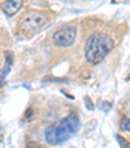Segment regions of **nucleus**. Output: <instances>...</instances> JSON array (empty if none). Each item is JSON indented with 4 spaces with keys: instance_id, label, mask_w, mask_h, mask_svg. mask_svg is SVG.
<instances>
[{
    "instance_id": "f257e3e1",
    "label": "nucleus",
    "mask_w": 130,
    "mask_h": 148,
    "mask_svg": "<svg viewBox=\"0 0 130 148\" xmlns=\"http://www.w3.org/2000/svg\"><path fill=\"white\" fill-rule=\"evenodd\" d=\"M115 42L105 33H94L89 37L85 46V56L91 64H98L113 49Z\"/></svg>"
},
{
    "instance_id": "f03ea898",
    "label": "nucleus",
    "mask_w": 130,
    "mask_h": 148,
    "mask_svg": "<svg viewBox=\"0 0 130 148\" xmlns=\"http://www.w3.org/2000/svg\"><path fill=\"white\" fill-rule=\"evenodd\" d=\"M78 129H79V121L75 115L70 114L46 130V140L51 145L61 144L70 139L78 131Z\"/></svg>"
},
{
    "instance_id": "7ed1b4c3",
    "label": "nucleus",
    "mask_w": 130,
    "mask_h": 148,
    "mask_svg": "<svg viewBox=\"0 0 130 148\" xmlns=\"http://www.w3.org/2000/svg\"><path fill=\"white\" fill-rule=\"evenodd\" d=\"M46 24V17L38 12H28L21 18L20 26L25 33H35Z\"/></svg>"
},
{
    "instance_id": "20e7f679",
    "label": "nucleus",
    "mask_w": 130,
    "mask_h": 148,
    "mask_svg": "<svg viewBox=\"0 0 130 148\" xmlns=\"http://www.w3.org/2000/svg\"><path fill=\"white\" fill-rule=\"evenodd\" d=\"M75 36H77L75 28H73V26H64V28L59 29L57 32H55V34L52 37V41L59 47H68V46L74 43Z\"/></svg>"
},
{
    "instance_id": "39448f33",
    "label": "nucleus",
    "mask_w": 130,
    "mask_h": 148,
    "mask_svg": "<svg viewBox=\"0 0 130 148\" xmlns=\"http://www.w3.org/2000/svg\"><path fill=\"white\" fill-rule=\"evenodd\" d=\"M24 4V0H5L3 4H1V9L7 16H14L17 12L21 9Z\"/></svg>"
},
{
    "instance_id": "423d86ee",
    "label": "nucleus",
    "mask_w": 130,
    "mask_h": 148,
    "mask_svg": "<svg viewBox=\"0 0 130 148\" xmlns=\"http://www.w3.org/2000/svg\"><path fill=\"white\" fill-rule=\"evenodd\" d=\"M117 140H119V143H120V145H121V148H130V143L127 142V140L122 139L120 135H117Z\"/></svg>"
},
{
    "instance_id": "0eeeda50",
    "label": "nucleus",
    "mask_w": 130,
    "mask_h": 148,
    "mask_svg": "<svg viewBox=\"0 0 130 148\" xmlns=\"http://www.w3.org/2000/svg\"><path fill=\"white\" fill-rule=\"evenodd\" d=\"M121 127H122V130H126V131L130 132V119H124L122 121Z\"/></svg>"
}]
</instances>
